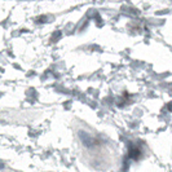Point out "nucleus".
Listing matches in <instances>:
<instances>
[{
  "instance_id": "f257e3e1",
  "label": "nucleus",
  "mask_w": 172,
  "mask_h": 172,
  "mask_svg": "<svg viewBox=\"0 0 172 172\" xmlns=\"http://www.w3.org/2000/svg\"><path fill=\"white\" fill-rule=\"evenodd\" d=\"M60 36H61V33H60V31H56V33H54V35H53V38H52V40H53V42H56Z\"/></svg>"
},
{
  "instance_id": "f03ea898",
  "label": "nucleus",
  "mask_w": 172,
  "mask_h": 172,
  "mask_svg": "<svg viewBox=\"0 0 172 172\" xmlns=\"http://www.w3.org/2000/svg\"><path fill=\"white\" fill-rule=\"evenodd\" d=\"M45 19H47V17H44V16H42V17H39V18L36 19V22H38V23H40V21H42V22H44Z\"/></svg>"
}]
</instances>
